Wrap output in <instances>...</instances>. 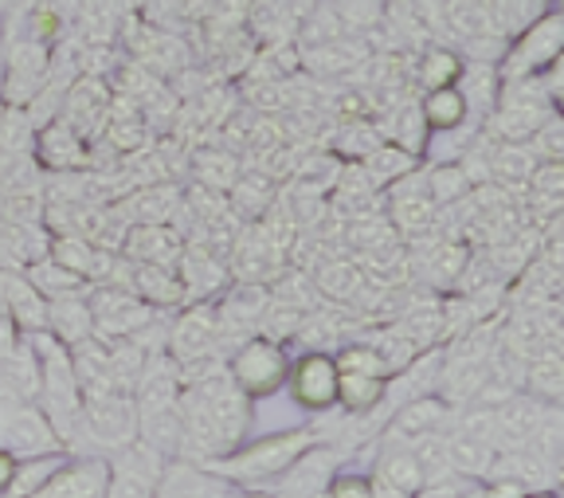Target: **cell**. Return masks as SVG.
<instances>
[{"label":"cell","mask_w":564,"mask_h":498,"mask_svg":"<svg viewBox=\"0 0 564 498\" xmlns=\"http://www.w3.org/2000/svg\"><path fill=\"white\" fill-rule=\"evenodd\" d=\"M420 118L427 126V134H455L470 122V107L458 87H440V90H423L420 98Z\"/></svg>","instance_id":"obj_22"},{"label":"cell","mask_w":564,"mask_h":498,"mask_svg":"<svg viewBox=\"0 0 564 498\" xmlns=\"http://www.w3.org/2000/svg\"><path fill=\"white\" fill-rule=\"evenodd\" d=\"M224 329H220V311H216V299H196L176 311V318L169 322V342L165 354L176 365L204 361V357H216Z\"/></svg>","instance_id":"obj_6"},{"label":"cell","mask_w":564,"mask_h":498,"mask_svg":"<svg viewBox=\"0 0 564 498\" xmlns=\"http://www.w3.org/2000/svg\"><path fill=\"white\" fill-rule=\"evenodd\" d=\"M545 404L533 401V397H521L513 392L510 401L494 409V427H490V447L494 452H513V447H525L533 427H538Z\"/></svg>","instance_id":"obj_18"},{"label":"cell","mask_w":564,"mask_h":498,"mask_svg":"<svg viewBox=\"0 0 564 498\" xmlns=\"http://www.w3.org/2000/svg\"><path fill=\"white\" fill-rule=\"evenodd\" d=\"M322 498H372V479L357 472H337L334 479L326 483Z\"/></svg>","instance_id":"obj_36"},{"label":"cell","mask_w":564,"mask_h":498,"mask_svg":"<svg viewBox=\"0 0 564 498\" xmlns=\"http://www.w3.org/2000/svg\"><path fill=\"white\" fill-rule=\"evenodd\" d=\"M47 334L63 346H79V342L95 338V318H90L87 294L75 299H47Z\"/></svg>","instance_id":"obj_21"},{"label":"cell","mask_w":564,"mask_h":498,"mask_svg":"<svg viewBox=\"0 0 564 498\" xmlns=\"http://www.w3.org/2000/svg\"><path fill=\"white\" fill-rule=\"evenodd\" d=\"M4 44H9V24H4V17H0V52H4Z\"/></svg>","instance_id":"obj_40"},{"label":"cell","mask_w":564,"mask_h":498,"mask_svg":"<svg viewBox=\"0 0 564 498\" xmlns=\"http://www.w3.org/2000/svg\"><path fill=\"white\" fill-rule=\"evenodd\" d=\"M0 306L17 322L20 334L47 329V299L28 283L24 271H0Z\"/></svg>","instance_id":"obj_19"},{"label":"cell","mask_w":564,"mask_h":498,"mask_svg":"<svg viewBox=\"0 0 564 498\" xmlns=\"http://www.w3.org/2000/svg\"><path fill=\"white\" fill-rule=\"evenodd\" d=\"M435 216H440V205L423 188H408V193H388V220L392 228L404 231V236H423V231L435 228Z\"/></svg>","instance_id":"obj_24"},{"label":"cell","mask_w":564,"mask_h":498,"mask_svg":"<svg viewBox=\"0 0 564 498\" xmlns=\"http://www.w3.org/2000/svg\"><path fill=\"white\" fill-rule=\"evenodd\" d=\"M87 306H90V318H95V338L102 342H122L133 338L141 326H150L153 314L150 306L141 303L138 294L122 291V286H90L87 291Z\"/></svg>","instance_id":"obj_8"},{"label":"cell","mask_w":564,"mask_h":498,"mask_svg":"<svg viewBox=\"0 0 564 498\" xmlns=\"http://www.w3.org/2000/svg\"><path fill=\"white\" fill-rule=\"evenodd\" d=\"M372 479H380L384 487H392L397 495L412 498L415 490L423 487V472H420V463H415L412 447L404 444V440L397 436H388V447L380 452V463H377V472H372Z\"/></svg>","instance_id":"obj_23"},{"label":"cell","mask_w":564,"mask_h":498,"mask_svg":"<svg viewBox=\"0 0 564 498\" xmlns=\"http://www.w3.org/2000/svg\"><path fill=\"white\" fill-rule=\"evenodd\" d=\"M274 201V181L263 173H239L228 188V205L239 220H259Z\"/></svg>","instance_id":"obj_29"},{"label":"cell","mask_w":564,"mask_h":498,"mask_svg":"<svg viewBox=\"0 0 564 498\" xmlns=\"http://www.w3.org/2000/svg\"><path fill=\"white\" fill-rule=\"evenodd\" d=\"M384 374H357V369H337V412L345 416H369L388 401Z\"/></svg>","instance_id":"obj_20"},{"label":"cell","mask_w":564,"mask_h":498,"mask_svg":"<svg viewBox=\"0 0 564 498\" xmlns=\"http://www.w3.org/2000/svg\"><path fill=\"white\" fill-rule=\"evenodd\" d=\"M525 392L533 401L541 404H561V389H564V365H561V354L556 346H545V349H533L525 357Z\"/></svg>","instance_id":"obj_25"},{"label":"cell","mask_w":564,"mask_h":498,"mask_svg":"<svg viewBox=\"0 0 564 498\" xmlns=\"http://www.w3.org/2000/svg\"><path fill=\"white\" fill-rule=\"evenodd\" d=\"M463 55L451 52V47H427L415 67L423 90H440V87H458V75H463Z\"/></svg>","instance_id":"obj_33"},{"label":"cell","mask_w":564,"mask_h":498,"mask_svg":"<svg viewBox=\"0 0 564 498\" xmlns=\"http://www.w3.org/2000/svg\"><path fill=\"white\" fill-rule=\"evenodd\" d=\"M24 275H28V283H32L35 291L44 294V299H75V294H87L90 291L87 279H79L75 271H67L59 259H52V256L28 263Z\"/></svg>","instance_id":"obj_26"},{"label":"cell","mask_w":564,"mask_h":498,"mask_svg":"<svg viewBox=\"0 0 564 498\" xmlns=\"http://www.w3.org/2000/svg\"><path fill=\"white\" fill-rule=\"evenodd\" d=\"M70 452H44V455H28V459H17V472H12V483L4 490V498H28L32 490H40L63 463H67Z\"/></svg>","instance_id":"obj_31"},{"label":"cell","mask_w":564,"mask_h":498,"mask_svg":"<svg viewBox=\"0 0 564 498\" xmlns=\"http://www.w3.org/2000/svg\"><path fill=\"white\" fill-rule=\"evenodd\" d=\"M423 177H427V196H432L440 208L458 205L463 196L475 193L467 170H463L458 161H440V165H432V170H423Z\"/></svg>","instance_id":"obj_32"},{"label":"cell","mask_w":564,"mask_h":498,"mask_svg":"<svg viewBox=\"0 0 564 498\" xmlns=\"http://www.w3.org/2000/svg\"><path fill=\"white\" fill-rule=\"evenodd\" d=\"M12 472H17V455H9L4 447H0V498H4V490H9Z\"/></svg>","instance_id":"obj_37"},{"label":"cell","mask_w":564,"mask_h":498,"mask_svg":"<svg viewBox=\"0 0 564 498\" xmlns=\"http://www.w3.org/2000/svg\"><path fill=\"white\" fill-rule=\"evenodd\" d=\"M126 259L133 263H161V268H176V259L185 251V240L173 224H130L118 243Z\"/></svg>","instance_id":"obj_16"},{"label":"cell","mask_w":564,"mask_h":498,"mask_svg":"<svg viewBox=\"0 0 564 498\" xmlns=\"http://www.w3.org/2000/svg\"><path fill=\"white\" fill-rule=\"evenodd\" d=\"M231 490L236 487H231L228 479H220L216 472H208L204 463L173 455V459H165V467H161L153 498H228Z\"/></svg>","instance_id":"obj_14"},{"label":"cell","mask_w":564,"mask_h":498,"mask_svg":"<svg viewBox=\"0 0 564 498\" xmlns=\"http://www.w3.org/2000/svg\"><path fill=\"white\" fill-rule=\"evenodd\" d=\"M291 401L310 416H329L337 409V361L329 349H306L291 361L286 369V385Z\"/></svg>","instance_id":"obj_7"},{"label":"cell","mask_w":564,"mask_h":498,"mask_svg":"<svg viewBox=\"0 0 564 498\" xmlns=\"http://www.w3.org/2000/svg\"><path fill=\"white\" fill-rule=\"evenodd\" d=\"M32 153H35V165L47 173H79V170H90V165H95L90 142L79 134V130H70L63 118H55V122L35 130Z\"/></svg>","instance_id":"obj_11"},{"label":"cell","mask_w":564,"mask_h":498,"mask_svg":"<svg viewBox=\"0 0 564 498\" xmlns=\"http://www.w3.org/2000/svg\"><path fill=\"white\" fill-rule=\"evenodd\" d=\"M228 498H274V495H263V490H256V487H236Z\"/></svg>","instance_id":"obj_39"},{"label":"cell","mask_w":564,"mask_h":498,"mask_svg":"<svg viewBox=\"0 0 564 498\" xmlns=\"http://www.w3.org/2000/svg\"><path fill=\"white\" fill-rule=\"evenodd\" d=\"M0 102H4V59H0Z\"/></svg>","instance_id":"obj_41"},{"label":"cell","mask_w":564,"mask_h":498,"mask_svg":"<svg viewBox=\"0 0 564 498\" xmlns=\"http://www.w3.org/2000/svg\"><path fill=\"white\" fill-rule=\"evenodd\" d=\"M314 444H322V432H317L314 424L282 427V432H271V436L243 440V444L216 455V459H204V467L216 472L220 479H228L231 487L263 490L291 472V463L299 459V455H306Z\"/></svg>","instance_id":"obj_1"},{"label":"cell","mask_w":564,"mask_h":498,"mask_svg":"<svg viewBox=\"0 0 564 498\" xmlns=\"http://www.w3.org/2000/svg\"><path fill=\"white\" fill-rule=\"evenodd\" d=\"M110 463V479H106V498H153L165 467V455H158L150 444L130 440L126 447L106 455Z\"/></svg>","instance_id":"obj_9"},{"label":"cell","mask_w":564,"mask_h":498,"mask_svg":"<svg viewBox=\"0 0 564 498\" xmlns=\"http://www.w3.org/2000/svg\"><path fill=\"white\" fill-rule=\"evenodd\" d=\"M0 447L9 455H17V459L44 455V452H67L35 401H12L0 409Z\"/></svg>","instance_id":"obj_10"},{"label":"cell","mask_w":564,"mask_h":498,"mask_svg":"<svg viewBox=\"0 0 564 498\" xmlns=\"http://www.w3.org/2000/svg\"><path fill=\"white\" fill-rule=\"evenodd\" d=\"M341 452L334 444H314L306 455L291 463V472L279 479V495L274 498H322L326 483L337 475Z\"/></svg>","instance_id":"obj_15"},{"label":"cell","mask_w":564,"mask_h":498,"mask_svg":"<svg viewBox=\"0 0 564 498\" xmlns=\"http://www.w3.org/2000/svg\"><path fill=\"white\" fill-rule=\"evenodd\" d=\"M110 87L95 75H79V79H70L67 95H63V107H59V118L70 126V130H79L87 142H95V130L106 126V115H110Z\"/></svg>","instance_id":"obj_13"},{"label":"cell","mask_w":564,"mask_h":498,"mask_svg":"<svg viewBox=\"0 0 564 498\" xmlns=\"http://www.w3.org/2000/svg\"><path fill=\"white\" fill-rule=\"evenodd\" d=\"M529 150L538 153V161H561L564 158V126H561V115H545V122L533 130L529 138Z\"/></svg>","instance_id":"obj_35"},{"label":"cell","mask_w":564,"mask_h":498,"mask_svg":"<svg viewBox=\"0 0 564 498\" xmlns=\"http://www.w3.org/2000/svg\"><path fill=\"white\" fill-rule=\"evenodd\" d=\"M451 420H455V409L443 401L440 392H423V397H412V401H404L400 409H392L388 436L412 440V436H423V432H447Z\"/></svg>","instance_id":"obj_17"},{"label":"cell","mask_w":564,"mask_h":498,"mask_svg":"<svg viewBox=\"0 0 564 498\" xmlns=\"http://www.w3.org/2000/svg\"><path fill=\"white\" fill-rule=\"evenodd\" d=\"M0 59H4V107H28L52 75L55 55L47 40L9 36Z\"/></svg>","instance_id":"obj_5"},{"label":"cell","mask_w":564,"mask_h":498,"mask_svg":"<svg viewBox=\"0 0 564 498\" xmlns=\"http://www.w3.org/2000/svg\"><path fill=\"white\" fill-rule=\"evenodd\" d=\"M564 52V17L556 4H549L538 20H529L521 32H513L510 47L502 52V59L494 63L498 67V79H533V75L549 72L553 63H561Z\"/></svg>","instance_id":"obj_2"},{"label":"cell","mask_w":564,"mask_h":498,"mask_svg":"<svg viewBox=\"0 0 564 498\" xmlns=\"http://www.w3.org/2000/svg\"><path fill=\"white\" fill-rule=\"evenodd\" d=\"M415 165H420V158H412L408 150H400V145H372L369 153H365L361 170L365 177L372 181V188H388L392 181H400L404 173H412Z\"/></svg>","instance_id":"obj_30"},{"label":"cell","mask_w":564,"mask_h":498,"mask_svg":"<svg viewBox=\"0 0 564 498\" xmlns=\"http://www.w3.org/2000/svg\"><path fill=\"white\" fill-rule=\"evenodd\" d=\"M447 459H451V472L458 479H478L482 483L486 467L494 459V447L478 436H467V432H458V427H447Z\"/></svg>","instance_id":"obj_27"},{"label":"cell","mask_w":564,"mask_h":498,"mask_svg":"<svg viewBox=\"0 0 564 498\" xmlns=\"http://www.w3.org/2000/svg\"><path fill=\"white\" fill-rule=\"evenodd\" d=\"M224 369L247 401H267L286 385L291 354L282 349V342L267 338V334H247V338H239L236 354L224 361Z\"/></svg>","instance_id":"obj_3"},{"label":"cell","mask_w":564,"mask_h":498,"mask_svg":"<svg viewBox=\"0 0 564 498\" xmlns=\"http://www.w3.org/2000/svg\"><path fill=\"white\" fill-rule=\"evenodd\" d=\"M361 286H365V275L357 271V263H345V259L326 263V268L317 271V291L326 294V299H337V303L361 294Z\"/></svg>","instance_id":"obj_34"},{"label":"cell","mask_w":564,"mask_h":498,"mask_svg":"<svg viewBox=\"0 0 564 498\" xmlns=\"http://www.w3.org/2000/svg\"><path fill=\"white\" fill-rule=\"evenodd\" d=\"M518 498H561V490L556 487H533V490H521Z\"/></svg>","instance_id":"obj_38"},{"label":"cell","mask_w":564,"mask_h":498,"mask_svg":"<svg viewBox=\"0 0 564 498\" xmlns=\"http://www.w3.org/2000/svg\"><path fill=\"white\" fill-rule=\"evenodd\" d=\"M106 479H110V463L98 452L67 455L59 472L32 490L28 498H106Z\"/></svg>","instance_id":"obj_12"},{"label":"cell","mask_w":564,"mask_h":498,"mask_svg":"<svg viewBox=\"0 0 564 498\" xmlns=\"http://www.w3.org/2000/svg\"><path fill=\"white\" fill-rule=\"evenodd\" d=\"M486 165H490V177L521 188L529 185V173L538 170V153L529 150V142H494V150L486 153Z\"/></svg>","instance_id":"obj_28"},{"label":"cell","mask_w":564,"mask_h":498,"mask_svg":"<svg viewBox=\"0 0 564 498\" xmlns=\"http://www.w3.org/2000/svg\"><path fill=\"white\" fill-rule=\"evenodd\" d=\"M130 440H138V404H133L130 392H102V397L83 401L79 444H90V452L98 455H110Z\"/></svg>","instance_id":"obj_4"},{"label":"cell","mask_w":564,"mask_h":498,"mask_svg":"<svg viewBox=\"0 0 564 498\" xmlns=\"http://www.w3.org/2000/svg\"><path fill=\"white\" fill-rule=\"evenodd\" d=\"M0 138H4V102H0Z\"/></svg>","instance_id":"obj_42"}]
</instances>
